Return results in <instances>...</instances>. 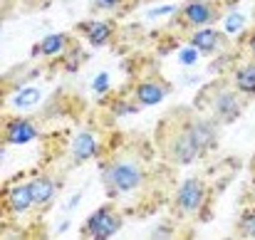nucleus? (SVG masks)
<instances>
[{
	"label": "nucleus",
	"instance_id": "nucleus-1",
	"mask_svg": "<svg viewBox=\"0 0 255 240\" xmlns=\"http://www.w3.org/2000/svg\"><path fill=\"white\" fill-rule=\"evenodd\" d=\"M102 183H104L107 196L114 201L124 196H134L149 183V168H146L144 156L129 149L109 156L102 168Z\"/></svg>",
	"mask_w": 255,
	"mask_h": 240
},
{
	"label": "nucleus",
	"instance_id": "nucleus-2",
	"mask_svg": "<svg viewBox=\"0 0 255 240\" xmlns=\"http://www.w3.org/2000/svg\"><path fill=\"white\" fill-rule=\"evenodd\" d=\"M156 149L171 166H191L203 156L183 121V109H173L169 117L161 119L156 126Z\"/></svg>",
	"mask_w": 255,
	"mask_h": 240
},
{
	"label": "nucleus",
	"instance_id": "nucleus-3",
	"mask_svg": "<svg viewBox=\"0 0 255 240\" xmlns=\"http://www.w3.org/2000/svg\"><path fill=\"white\" fill-rule=\"evenodd\" d=\"M243 94L236 87H226V82H213L208 84L198 97H196V109L208 112L218 124H233L243 114Z\"/></svg>",
	"mask_w": 255,
	"mask_h": 240
},
{
	"label": "nucleus",
	"instance_id": "nucleus-4",
	"mask_svg": "<svg viewBox=\"0 0 255 240\" xmlns=\"http://www.w3.org/2000/svg\"><path fill=\"white\" fill-rule=\"evenodd\" d=\"M206 201H208V183L201 176H188L178 183L171 198V216L176 221H188L201 213Z\"/></svg>",
	"mask_w": 255,
	"mask_h": 240
},
{
	"label": "nucleus",
	"instance_id": "nucleus-5",
	"mask_svg": "<svg viewBox=\"0 0 255 240\" xmlns=\"http://www.w3.org/2000/svg\"><path fill=\"white\" fill-rule=\"evenodd\" d=\"M223 17V7L218 0H186L173 12V25L193 32L201 27H213Z\"/></svg>",
	"mask_w": 255,
	"mask_h": 240
},
{
	"label": "nucleus",
	"instance_id": "nucleus-6",
	"mask_svg": "<svg viewBox=\"0 0 255 240\" xmlns=\"http://www.w3.org/2000/svg\"><path fill=\"white\" fill-rule=\"evenodd\" d=\"M122 226H124V213L117 206V201H109L87 216L82 228H80V236L92 240H104L117 236L122 231Z\"/></svg>",
	"mask_w": 255,
	"mask_h": 240
},
{
	"label": "nucleus",
	"instance_id": "nucleus-7",
	"mask_svg": "<svg viewBox=\"0 0 255 240\" xmlns=\"http://www.w3.org/2000/svg\"><path fill=\"white\" fill-rule=\"evenodd\" d=\"M183 121H186V126H188V131H191V136H193V141H196V146L201 149L203 156L211 154L218 146V126L221 124L213 117H208L203 112H198V114L183 112Z\"/></svg>",
	"mask_w": 255,
	"mask_h": 240
},
{
	"label": "nucleus",
	"instance_id": "nucleus-8",
	"mask_svg": "<svg viewBox=\"0 0 255 240\" xmlns=\"http://www.w3.org/2000/svg\"><path fill=\"white\" fill-rule=\"evenodd\" d=\"M40 136V126L32 117H10L2 124V141L5 144H30Z\"/></svg>",
	"mask_w": 255,
	"mask_h": 240
},
{
	"label": "nucleus",
	"instance_id": "nucleus-9",
	"mask_svg": "<svg viewBox=\"0 0 255 240\" xmlns=\"http://www.w3.org/2000/svg\"><path fill=\"white\" fill-rule=\"evenodd\" d=\"M171 87L169 82H164L161 77H144V80H139L134 84V89H131V99L139 104V109L141 107H154V104H159V102H164L166 97H169Z\"/></svg>",
	"mask_w": 255,
	"mask_h": 240
},
{
	"label": "nucleus",
	"instance_id": "nucleus-10",
	"mask_svg": "<svg viewBox=\"0 0 255 240\" xmlns=\"http://www.w3.org/2000/svg\"><path fill=\"white\" fill-rule=\"evenodd\" d=\"M2 206H5V213H10V216H25V213H30L35 208V196H32L30 181L10 186L5 191Z\"/></svg>",
	"mask_w": 255,
	"mask_h": 240
},
{
	"label": "nucleus",
	"instance_id": "nucleus-11",
	"mask_svg": "<svg viewBox=\"0 0 255 240\" xmlns=\"http://www.w3.org/2000/svg\"><path fill=\"white\" fill-rule=\"evenodd\" d=\"M77 32H82V37L92 47H104L114 40L117 22L114 20H82L77 25Z\"/></svg>",
	"mask_w": 255,
	"mask_h": 240
},
{
	"label": "nucleus",
	"instance_id": "nucleus-12",
	"mask_svg": "<svg viewBox=\"0 0 255 240\" xmlns=\"http://www.w3.org/2000/svg\"><path fill=\"white\" fill-rule=\"evenodd\" d=\"M188 42H191V47H196L201 55H216V52L228 42V37H226L223 32L213 30V27H201V30L188 32Z\"/></svg>",
	"mask_w": 255,
	"mask_h": 240
},
{
	"label": "nucleus",
	"instance_id": "nucleus-13",
	"mask_svg": "<svg viewBox=\"0 0 255 240\" xmlns=\"http://www.w3.org/2000/svg\"><path fill=\"white\" fill-rule=\"evenodd\" d=\"M30 188H32V196H35V208L37 211H45L55 203L57 198V181L50 176V173H37L30 178Z\"/></svg>",
	"mask_w": 255,
	"mask_h": 240
},
{
	"label": "nucleus",
	"instance_id": "nucleus-14",
	"mask_svg": "<svg viewBox=\"0 0 255 240\" xmlns=\"http://www.w3.org/2000/svg\"><path fill=\"white\" fill-rule=\"evenodd\" d=\"M67 47H70V35L67 32H55V35L42 37L32 47V55L35 57H60Z\"/></svg>",
	"mask_w": 255,
	"mask_h": 240
},
{
	"label": "nucleus",
	"instance_id": "nucleus-15",
	"mask_svg": "<svg viewBox=\"0 0 255 240\" xmlns=\"http://www.w3.org/2000/svg\"><path fill=\"white\" fill-rule=\"evenodd\" d=\"M99 154V139L92 131H82L77 134V139L72 141V161L75 163H85V161L94 159Z\"/></svg>",
	"mask_w": 255,
	"mask_h": 240
},
{
	"label": "nucleus",
	"instance_id": "nucleus-16",
	"mask_svg": "<svg viewBox=\"0 0 255 240\" xmlns=\"http://www.w3.org/2000/svg\"><path fill=\"white\" fill-rule=\"evenodd\" d=\"M231 82H233V87H236L243 97H255V60L241 65V67L233 72Z\"/></svg>",
	"mask_w": 255,
	"mask_h": 240
},
{
	"label": "nucleus",
	"instance_id": "nucleus-17",
	"mask_svg": "<svg viewBox=\"0 0 255 240\" xmlns=\"http://www.w3.org/2000/svg\"><path fill=\"white\" fill-rule=\"evenodd\" d=\"M236 236H238V238L255 240V206L246 208V211L241 213V218L236 221Z\"/></svg>",
	"mask_w": 255,
	"mask_h": 240
},
{
	"label": "nucleus",
	"instance_id": "nucleus-18",
	"mask_svg": "<svg viewBox=\"0 0 255 240\" xmlns=\"http://www.w3.org/2000/svg\"><path fill=\"white\" fill-rule=\"evenodd\" d=\"M124 2H127V0H94L92 7H94L97 12H114V10H119Z\"/></svg>",
	"mask_w": 255,
	"mask_h": 240
},
{
	"label": "nucleus",
	"instance_id": "nucleus-19",
	"mask_svg": "<svg viewBox=\"0 0 255 240\" xmlns=\"http://www.w3.org/2000/svg\"><path fill=\"white\" fill-rule=\"evenodd\" d=\"M246 45H248V52H251V57L255 60V27L246 35Z\"/></svg>",
	"mask_w": 255,
	"mask_h": 240
},
{
	"label": "nucleus",
	"instance_id": "nucleus-20",
	"mask_svg": "<svg viewBox=\"0 0 255 240\" xmlns=\"http://www.w3.org/2000/svg\"><path fill=\"white\" fill-rule=\"evenodd\" d=\"M196 52H198L196 47H193V52H186V50H183V52H181V62H183V65H193V62H196V60H193Z\"/></svg>",
	"mask_w": 255,
	"mask_h": 240
},
{
	"label": "nucleus",
	"instance_id": "nucleus-21",
	"mask_svg": "<svg viewBox=\"0 0 255 240\" xmlns=\"http://www.w3.org/2000/svg\"><path fill=\"white\" fill-rule=\"evenodd\" d=\"M104 84H109V75H99L97 82H94V89H97V92H102V89H104Z\"/></svg>",
	"mask_w": 255,
	"mask_h": 240
},
{
	"label": "nucleus",
	"instance_id": "nucleus-22",
	"mask_svg": "<svg viewBox=\"0 0 255 240\" xmlns=\"http://www.w3.org/2000/svg\"><path fill=\"white\" fill-rule=\"evenodd\" d=\"M253 173H255V156H253Z\"/></svg>",
	"mask_w": 255,
	"mask_h": 240
},
{
	"label": "nucleus",
	"instance_id": "nucleus-23",
	"mask_svg": "<svg viewBox=\"0 0 255 240\" xmlns=\"http://www.w3.org/2000/svg\"><path fill=\"white\" fill-rule=\"evenodd\" d=\"M146 2H151V0H146Z\"/></svg>",
	"mask_w": 255,
	"mask_h": 240
}]
</instances>
